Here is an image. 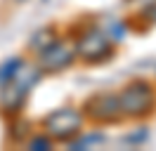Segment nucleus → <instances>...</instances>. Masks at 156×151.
<instances>
[{"label": "nucleus", "mask_w": 156, "mask_h": 151, "mask_svg": "<svg viewBox=\"0 0 156 151\" xmlns=\"http://www.w3.org/2000/svg\"><path fill=\"white\" fill-rule=\"evenodd\" d=\"M43 128L52 139L59 142H69L71 137L80 135V128H83V116L76 111V109H59V111H52L43 121Z\"/></svg>", "instance_id": "obj_2"}, {"label": "nucleus", "mask_w": 156, "mask_h": 151, "mask_svg": "<svg viewBox=\"0 0 156 151\" xmlns=\"http://www.w3.org/2000/svg\"><path fill=\"white\" fill-rule=\"evenodd\" d=\"M29 146H31L33 151H48V149H52V137H50V135H43V137H33Z\"/></svg>", "instance_id": "obj_10"}, {"label": "nucleus", "mask_w": 156, "mask_h": 151, "mask_svg": "<svg viewBox=\"0 0 156 151\" xmlns=\"http://www.w3.org/2000/svg\"><path fill=\"white\" fill-rule=\"evenodd\" d=\"M118 102H121V111L123 118H144L154 111L156 106V92L154 85L149 80H133V83L123 87V92L118 94Z\"/></svg>", "instance_id": "obj_1"}, {"label": "nucleus", "mask_w": 156, "mask_h": 151, "mask_svg": "<svg viewBox=\"0 0 156 151\" xmlns=\"http://www.w3.org/2000/svg\"><path fill=\"white\" fill-rule=\"evenodd\" d=\"M26 94H29V87H24L19 80L12 78L10 83L2 85V94H0V104L7 113H17L21 111V106L26 102Z\"/></svg>", "instance_id": "obj_6"}, {"label": "nucleus", "mask_w": 156, "mask_h": 151, "mask_svg": "<svg viewBox=\"0 0 156 151\" xmlns=\"http://www.w3.org/2000/svg\"><path fill=\"white\" fill-rule=\"evenodd\" d=\"M142 2H154V0H142Z\"/></svg>", "instance_id": "obj_12"}, {"label": "nucleus", "mask_w": 156, "mask_h": 151, "mask_svg": "<svg viewBox=\"0 0 156 151\" xmlns=\"http://www.w3.org/2000/svg\"><path fill=\"white\" fill-rule=\"evenodd\" d=\"M126 33H128L126 24H123V21H116V24L111 26V33H109V38H111V40H123V38H126Z\"/></svg>", "instance_id": "obj_11"}, {"label": "nucleus", "mask_w": 156, "mask_h": 151, "mask_svg": "<svg viewBox=\"0 0 156 151\" xmlns=\"http://www.w3.org/2000/svg\"><path fill=\"white\" fill-rule=\"evenodd\" d=\"M83 111H85V116L90 121H97L102 125H111V123L123 121L118 94H95V97H90L85 102Z\"/></svg>", "instance_id": "obj_4"}, {"label": "nucleus", "mask_w": 156, "mask_h": 151, "mask_svg": "<svg viewBox=\"0 0 156 151\" xmlns=\"http://www.w3.org/2000/svg\"><path fill=\"white\" fill-rule=\"evenodd\" d=\"M55 40H57V28H55V26H45V28H40V31H36V33L31 36L29 47L36 52V54H40V52L48 50Z\"/></svg>", "instance_id": "obj_7"}, {"label": "nucleus", "mask_w": 156, "mask_h": 151, "mask_svg": "<svg viewBox=\"0 0 156 151\" xmlns=\"http://www.w3.org/2000/svg\"><path fill=\"white\" fill-rule=\"evenodd\" d=\"M40 59H38V68L40 71H64L66 66L73 64L76 59V47L66 45L64 40H55L48 50L40 52Z\"/></svg>", "instance_id": "obj_5"}, {"label": "nucleus", "mask_w": 156, "mask_h": 151, "mask_svg": "<svg viewBox=\"0 0 156 151\" xmlns=\"http://www.w3.org/2000/svg\"><path fill=\"white\" fill-rule=\"evenodd\" d=\"M76 57L88 64H102L111 57V40L102 31H85L76 40Z\"/></svg>", "instance_id": "obj_3"}, {"label": "nucleus", "mask_w": 156, "mask_h": 151, "mask_svg": "<svg viewBox=\"0 0 156 151\" xmlns=\"http://www.w3.org/2000/svg\"><path fill=\"white\" fill-rule=\"evenodd\" d=\"M29 128H31V125L26 121H21V118H19V121H14L10 125V139L14 142V144H19V142L29 135Z\"/></svg>", "instance_id": "obj_9"}, {"label": "nucleus", "mask_w": 156, "mask_h": 151, "mask_svg": "<svg viewBox=\"0 0 156 151\" xmlns=\"http://www.w3.org/2000/svg\"><path fill=\"white\" fill-rule=\"evenodd\" d=\"M26 64L21 57H12V59H7L5 64L0 66V85H5V83H10L12 78L17 76V71H19L21 66Z\"/></svg>", "instance_id": "obj_8"}]
</instances>
